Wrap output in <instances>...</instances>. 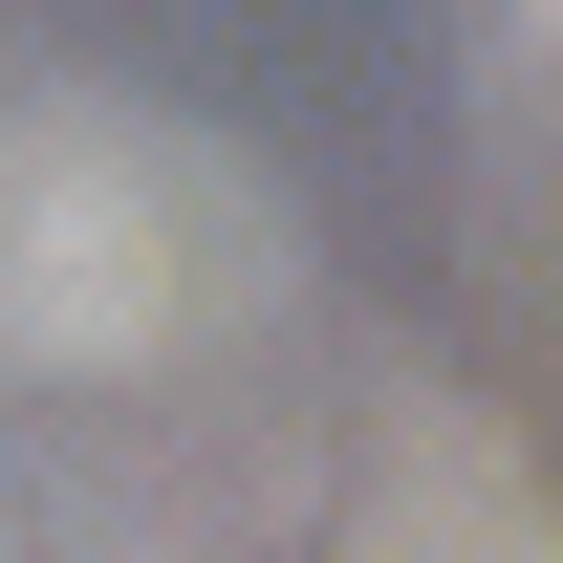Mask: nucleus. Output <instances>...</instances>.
<instances>
[{
	"instance_id": "f257e3e1",
	"label": "nucleus",
	"mask_w": 563,
	"mask_h": 563,
	"mask_svg": "<svg viewBox=\"0 0 563 563\" xmlns=\"http://www.w3.org/2000/svg\"><path fill=\"white\" fill-rule=\"evenodd\" d=\"M261 303V196L109 87H0V368H152Z\"/></svg>"
},
{
	"instance_id": "f03ea898",
	"label": "nucleus",
	"mask_w": 563,
	"mask_h": 563,
	"mask_svg": "<svg viewBox=\"0 0 563 563\" xmlns=\"http://www.w3.org/2000/svg\"><path fill=\"white\" fill-rule=\"evenodd\" d=\"M368 563H563L542 498L498 477V455H455V433H412V477L368 498Z\"/></svg>"
},
{
	"instance_id": "7ed1b4c3",
	"label": "nucleus",
	"mask_w": 563,
	"mask_h": 563,
	"mask_svg": "<svg viewBox=\"0 0 563 563\" xmlns=\"http://www.w3.org/2000/svg\"><path fill=\"white\" fill-rule=\"evenodd\" d=\"M498 22H520V44H542V66H563V0H498Z\"/></svg>"
}]
</instances>
